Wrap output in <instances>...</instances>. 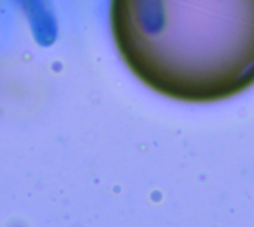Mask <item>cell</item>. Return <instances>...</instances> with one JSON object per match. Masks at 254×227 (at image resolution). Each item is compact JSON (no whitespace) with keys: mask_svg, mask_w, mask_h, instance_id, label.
<instances>
[{"mask_svg":"<svg viewBox=\"0 0 254 227\" xmlns=\"http://www.w3.org/2000/svg\"><path fill=\"white\" fill-rule=\"evenodd\" d=\"M121 58L155 92L216 103L254 85V0H110Z\"/></svg>","mask_w":254,"mask_h":227,"instance_id":"cell-1","label":"cell"}]
</instances>
